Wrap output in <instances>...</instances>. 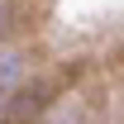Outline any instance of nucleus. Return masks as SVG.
Instances as JSON below:
<instances>
[{
  "label": "nucleus",
  "mask_w": 124,
  "mask_h": 124,
  "mask_svg": "<svg viewBox=\"0 0 124 124\" xmlns=\"http://www.w3.org/2000/svg\"><path fill=\"white\" fill-rule=\"evenodd\" d=\"M0 24H5V0H0Z\"/></svg>",
  "instance_id": "nucleus-2"
},
{
  "label": "nucleus",
  "mask_w": 124,
  "mask_h": 124,
  "mask_svg": "<svg viewBox=\"0 0 124 124\" xmlns=\"http://www.w3.org/2000/svg\"><path fill=\"white\" fill-rule=\"evenodd\" d=\"M19 77H24V62H19V53H10V48H0V91H15Z\"/></svg>",
  "instance_id": "nucleus-1"
}]
</instances>
